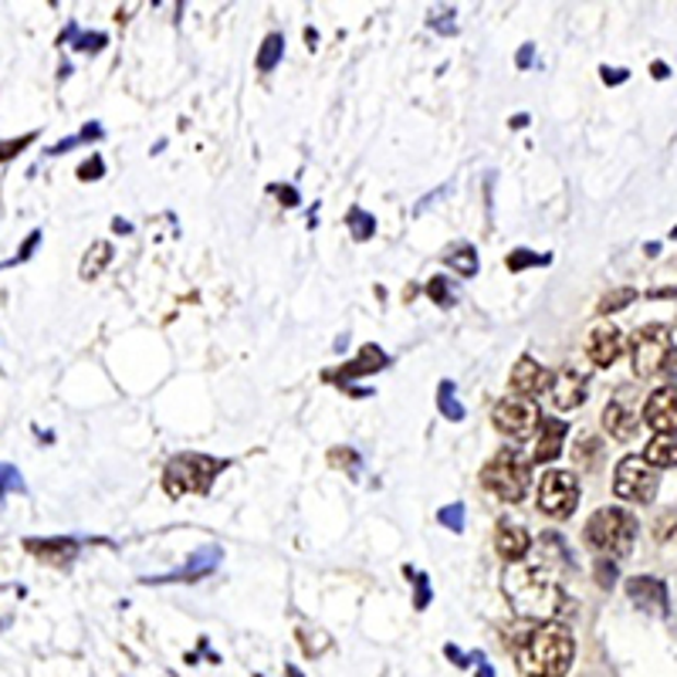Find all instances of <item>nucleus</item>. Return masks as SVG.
<instances>
[{"mask_svg":"<svg viewBox=\"0 0 677 677\" xmlns=\"http://www.w3.org/2000/svg\"><path fill=\"white\" fill-rule=\"evenodd\" d=\"M109 258H113V247H109V244H105V241L92 244V247H89V255H85V265H82V278L92 281L105 265H109Z\"/></svg>","mask_w":677,"mask_h":677,"instance_id":"nucleus-19","label":"nucleus"},{"mask_svg":"<svg viewBox=\"0 0 677 677\" xmlns=\"http://www.w3.org/2000/svg\"><path fill=\"white\" fill-rule=\"evenodd\" d=\"M386 366V355L376 349V346H366L363 352H360V360L355 363H349V370L342 373V376H355V373H373V370H383Z\"/></svg>","mask_w":677,"mask_h":677,"instance_id":"nucleus-21","label":"nucleus"},{"mask_svg":"<svg viewBox=\"0 0 677 677\" xmlns=\"http://www.w3.org/2000/svg\"><path fill=\"white\" fill-rule=\"evenodd\" d=\"M441 410H444L451 420H460V417H465V410H460V404L454 400V386H451V383L441 386Z\"/></svg>","mask_w":677,"mask_h":677,"instance_id":"nucleus-25","label":"nucleus"},{"mask_svg":"<svg viewBox=\"0 0 677 677\" xmlns=\"http://www.w3.org/2000/svg\"><path fill=\"white\" fill-rule=\"evenodd\" d=\"M525 265H546V258H536V255H528V252H515V255L509 258V268H512V271H518V268H525Z\"/></svg>","mask_w":677,"mask_h":677,"instance_id":"nucleus-31","label":"nucleus"},{"mask_svg":"<svg viewBox=\"0 0 677 677\" xmlns=\"http://www.w3.org/2000/svg\"><path fill=\"white\" fill-rule=\"evenodd\" d=\"M627 593L630 599L637 603V607L644 610H667V590L661 580H651V576H633L627 583Z\"/></svg>","mask_w":677,"mask_h":677,"instance_id":"nucleus-16","label":"nucleus"},{"mask_svg":"<svg viewBox=\"0 0 677 677\" xmlns=\"http://www.w3.org/2000/svg\"><path fill=\"white\" fill-rule=\"evenodd\" d=\"M494 427L502 434H509V437H515V441H522V437H528V434H536L539 431V423H542V410H539V404L536 400H528V397H518V394H512V397H505V400H498L494 404Z\"/></svg>","mask_w":677,"mask_h":677,"instance_id":"nucleus-8","label":"nucleus"},{"mask_svg":"<svg viewBox=\"0 0 677 677\" xmlns=\"http://www.w3.org/2000/svg\"><path fill=\"white\" fill-rule=\"evenodd\" d=\"M79 173H82V180H95V176L102 173V163H98V160H89Z\"/></svg>","mask_w":677,"mask_h":677,"instance_id":"nucleus-32","label":"nucleus"},{"mask_svg":"<svg viewBox=\"0 0 677 677\" xmlns=\"http://www.w3.org/2000/svg\"><path fill=\"white\" fill-rule=\"evenodd\" d=\"M447 265L457 271V275H475L478 271V255H475V247L471 244H460V247H454V252L447 255Z\"/></svg>","mask_w":677,"mask_h":677,"instance_id":"nucleus-20","label":"nucleus"},{"mask_svg":"<svg viewBox=\"0 0 677 677\" xmlns=\"http://www.w3.org/2000/svg\"><path fill=\"white\" fill-rule=\"evenodd\" d=\"M281 55H284V42L278 38V34H271V38H268V42L261 45V51H258V68H261V71H271Z\"/></svg>","mask_w":677,"mask_h":677,"instance_id":"nucleus-23","label":"nucleus"},{"mask_svg":"<svg viewBox=\"0 0 677 677\" xmlns=\"http://www.w3.org/2000/svg\"><path fill=\"white\" fill-rule=\"evenodd\" d=\"M221 471L218 460L210 457H200V454H180L173 457L166 465V475H163V485H166V494L170 498H180L187 491H197L203 494L210 485H213V475Z\"/></svg>","mask_w":677,"mask_h":677,"instance_id":"nucleus-6","label":"nucleus"},{"mask_svg":"<svg viewBox=\"0 0 677 677\" xmlns=\"http://www.w3.org/2000/svg\"><path fill=\"white\" fill-rule=\"evenodd\" d=\"M494 546H498V552H502L509 562H522L525 552H528V546H532V539H528V532H525V528H518V525L509 522V525L498 528Z\"/></svg>","mask_w":677,"mask_h":677,"instance_id":"nucleus-17","label":"nucleus"},{"mask_svg":"<svg viewBox=\"0 0 677 677\" xmlns=\"http://www.w3.org/2000/svg\"><path fill=\"white\" fill-rule=\"evenodd\" d=\"M31 142V136H21V139H14V142H0V160H11V156H17L24 147Z\"/></svg>","mask_w":677,"mask_h":677,"instance_id":"nucleus-30","label":"nucleus"},{"mask_svg":"<svg viewBox=\"0 0 677 677\" xmlns=\"http://www.w3.org/2000/svg\"><path fill=\"white\" fill-rule=\"evenodd\" d=\"M657 471L647 465L644 457H623L617 465V475H614V494L623 498V502H633V505H651L654 494H657Z\"/></svg>","mask_w":677,"mask_h":677,"instance_id":"nucleus-7","label":"nucleus"},{"mask_svg":"<svg viewBox=\"0 0 677 677\" xmlns=\"http://www.w3.org/2000/svg\"><path fill=\"white\" fill-rule=\"evenodd\" d=\"M441 522H444L447 528L460 532V528H465V505H451V509H444V512H441Z\"/></svg>","mask_w":677,"mask_h":677,"instance_id":"nucleus-27","label":"nucleus"},{"mask_svg":"<svg viewBox=\"0 0 677 677\" xmlns=\"http://www.w3.org/2000/svg\"><path fill=\"white\" fill-rule=\"evenodd\" d=\"M637 299V292L633 289H617V292H610V295H603V302H599V315H610V312H620L623 305H630Z\"/></svg>","mask_w":677,"mask_h":677,"instance_id":"nucleus-24","label":"nucleus"},{"mask_svg":"<svg viewBox=\"0 0 677 677\" xmlns=\"http://www.w3.org/2000/svg\"><path fill=\"white\" fill-rule=\"evenodd\" d=\"M640 420H644L654 434L674 437L677 434V383H667L644 400L640 407Z\"/></svg>","mask_w":677,"mask_h":677,"instance_id":"nucleus-11","label":"nucleus"},{"mask_svg":"<svg viewBox=\"0 0 677 677\" xmlns=\"http://www.w3.org/2000/svg\"><path fill=\"white\" fill-rule=\"evenodd\" d=\"M637 539V518L627 509H599L586 522V542L603 559H627Z\"/></svg>","mask_w":677,"mask_h":677,"instance_id":"nucleus-3","label":"nucleus"},{"mask_svg":"<svg viewBox=\"0 0 677 677\" xmlns=\"http://www.w3.org/2000/svg\"><path fill=\"white\" fill-rule=\"evenodd\" d=\"M444 284H447L444 278H434L431 284H427V292H431V299H434L437 305H451V302H454V295L444 289Z\"/></svg>","mask_w":677,"mask_h":677,"instance_id":"nucleus-29","label":"nucleus"},{"mask_svg":"<svg viewBox=\"0 0 677 677\" xmlns=\"http://www.w3.org/2000/svg\"><path fill=\"white\" fill-rule=\"evenodd\" d=\"M528 471H532V460L525 454H518L515 447H509V451H498L488 460L485 471H481V481L494 498L515 505L528 491Z\"/></svg>","mask_w":677,"mask_h":677,"instance_id":"nucleus-4","label":"nucleus"},{"mask_svg":"<svg viewBox=\"0 0 677 677\" xmlns=\"http://www.w3.org/2000/svg\"><path fill=\"white\" fill-rule=\"evenodd\" d=\"M657 542H667V539H677V515L674 512H667V522L664 518H657Z\"/></svg>","mask_w":677,"mask_h":677,"instance_id":"nucleus-28","label":"nucleus"},{"mask_svg":"<svg viewBox=\"0 0 677 677\" xmlns=\"http://www.w3.org/2000/svg\"><path fill=\"white\" fill-rule=\"evenodd\" d=\"M549 386H552V373L546 366H539L532 355H522V360L515 363V370H512V389L515 394L536 400V394H549Z\"/></svg>","mask_w":677,"mask_h":677,"instance_id":"nucleus-14","label":"nucleus"},{"mask_svg":"<svg viewBox=\"0 0 677 677\" xmlns=\"http://www.w3.org/2000/svg\"><path fill=\"white\" fill-rule=\"evenodd\" d=\"M670 329L661 326V323H647L640 326L633 336H630V366H633V376L637 380H651L657 373H664V363L670 355Z\"/></svg>","mask_w":677,"mask_h":677,"instance_id":"nucleus-5","label":"nucleus"},{"mask_svg":"<svg viewBox=\"0 0 677 677\" xmlns=\"http://www.w3.org/2000/svg\"><path fill=\"white\" fill-rule=\"evenodd\" d=\"M569 434L565 420H542L539 423V437H536V447H532V465H549L562 454V441Z\"/></svg>","mask_w":677,"mask_h":677,"instance_id":"nucleus-15","label":"nucleus"},{"mask_svg":"<svg viewBox=\"0 0 677 677\" xmlns=\"http://www.w3.org/2000/svg\"><path fill=\"white\" fill-rule=\"evenodd\" d=\"M620 352H623V332L614 326V323H603L590 332L586 339V355H590V363L593 366H614L620 360Z\"/></svg>","mask_w":677,"mask_h":677,"instance_id":"nucleus-13","label":"nucleus"},{"mask_svg":"<svg viewBox=\"0 0 677 677\" xmlns=\"http://www.w3.org/2000/svg\"><path fill=\"white\" fill-rule=\"evenodd\" d=\"M502 586H505V596L515 607V614H522V617L546 620V617H552L562 607V590H559V583L546 573L542 565L515 562L505 573Z\"/></svg>","mask_w":677,"mask_h":677,"instance_id":"nucleus-2","label":"nucleus"},{"mask_svg":"<svg viewBox=\"0 0 677 677\" xmlns=\"http://www.w3.org/2000/svg\"><path fill=\"white\" fill-rule=\"evenodd\" d=\"M599 441L596 437H580L576 441V451H573V457H576V465H583V471H590L593 465H596V457H599Z\"/></svg>","mask_w":677,"mask_h":677,"instance_id":"nucleus-22","label":"nucleus"},{"mask_svg":"<svg viewBox=\"0 0 677 677\" xmlns=\"http://www.w3.org/2000/svg\"><path fill=\"white\" fill-rule=\"evenodd\" d=\"M580 502V481L573 471H546L539 485V509L552 518H569Z\"/></svg>","mask_w":677,"mask_h":677,"instance_id":"nucleus-9","label":"nucleus"},{"mask_svg":"<svg viewBox=\"0 0 677 677\" xmlns=\"http://www.w3.org/2000/svg\"><path fill=\"white\" fill-rule=\"evenodd\" d=\"M647 460V465L657 471V468H677V437H661L654 434V441L644 447V454H640Z\"/></svg>","mask_w":677,"mask_h":677,"instance_id":"nucleus-18","label":"nucleus"},{"mask_svg":"<svg viewBox=\"0 0 677 677\" xmlns=\"http://www.w3.org/2000/svg\"><path fill=\"white\" fill-rule=\"evenodd\" d=\"M549 400L556 410H576L586 400V376L573 366H562L559 373H552Z\"/></svg>","mask_w":677,"mask_h":677,"instance_id":"nucleus-12","label":"nucleus"},{"mask_svg":"<svg viewBox=\"0 0 677 677\" xmlns=\"http://www.w3.org/2000/svg\"><path fill=\"white\" fill-rule=\"evenodd\" d=\"M576 644L573 633L559 623H542L528 630V637L518 644V674L522 677H565L573 664Z\"/></svg>","mask_w":677,"mask_h":677,"instance_id":"nucleus-1","label":"nucleus"},{"mask_svg":"<svg viewBox=\"0 0 677 677\" xmlns=\"http://www.w3.org/2000/svg\"><path fill=\"white\" fill-rule=\"evenodd\" d=\"M349 224L355 227V237H370V234H373V218H370V213L363 218V210H352V213H349Z\"/></svg>","mask_w":677,"mask_h":677,"instance_id":"nucleus-26","label":"nucleus"},{"mask_svg":"<svg viewBox=\"0 0 677 677\" xmlns=\"http://www.w3.org/2000/svg\"><path fill=\"white\" fill-rule=\"evenodd\" d=\"M640 400H637V389L623 386L617 389V397L603 407V427L614 441H633V434L640 431Z\"/></svg>","mask_w":677,"mask_h":677,"instance_id":"nucleus-10","label":"nucleus"},{"mask_svg":"<svg viewBox=\"0 0 677 677\" xmlns=\"http://www.w3.org/2000/svg\"><path fill=\"white\" fill-rule=\"evenodd\" d=\"M664 376H674L677 380V349H670L667 363H664Z\"/></svg>","mask_w":677,"mask_h":677,"instance_id":"nucleus-33","label":"nucleus"}]
</instances>
